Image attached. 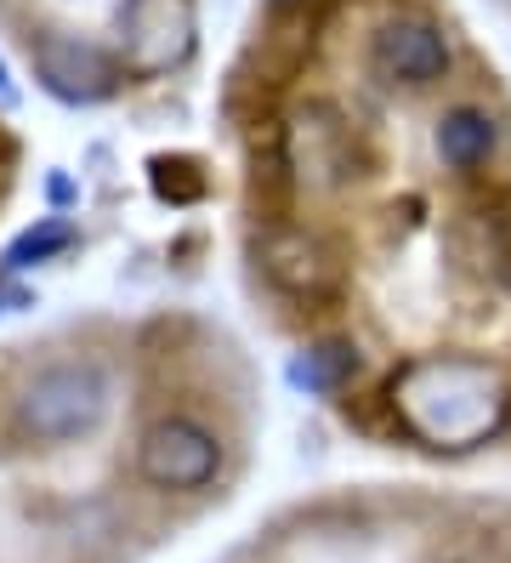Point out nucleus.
<instances>
[{
    "mask_svg": "<svg viewBox=\"0 0 511 563\" xmlns=\"http://www.w3.org/2000/svg\"><path fill=\"white\" fill-rule=\"evenodd\" d=\"M398 427L426 450H471L489 444L511 421V382L500 364L466 353L409 358L387 387Z\"/></svg>",
    "mask_w": 511,
    "mask_h": 563,
    "instance_id": "nucleus-1",
    "label": "nucleus"
},
{
    "mask_svg": "<svg viewBox=\"0 0 511 563\" xmlns=\"http://www.w3.org/2000/svg\"><path fill=\"white\" fill-rule=\"evenodd\" d=\"M222 467V444L188 416L154 421L143 444H136V473L154 489H204Z\"/></svg>",
    "mask_w": 511,
    "mask_h": 563,
    "instance_id": "nucleus-3",
    "label": "nucleus"
},
{
    "mask_svg": "<svg viewBox=\"0 0 511 563\" xmlns=\"http://www.w3.org/2000/svg\"><path fill=\"white\" fill-rule=\"evenodd\" d=\"M279 7H296V0H279Z\"/></svg>",
    "mask_w": 511,
    "mask_h": 563,
    "instance_id": "nucleus-14",
    "label": "nucleus"
},
{
    "mask_svg": "<svg viewBox=\"0 0 511 563\" xmlns=\"http://www.w3.org/2000/svg\"><path fill=\"white\" fill-rule=\"evenodd\" d=\"M353 371H358V353H353L347 342H319V347H307V353L290 364V382L307 387V393H335Z\"/></svg>",
    "mask_w": 511,
    "mask_h": 563,
    "instance_id": "nucleus-10",
    "label": "nucleus"
},
{
    "mask_svg": "<svg viewBox=\"0 0 511 563\" xmlns=\"http://www.w3.org/2000/svg\"><path fill=\"white\" fill-rule=\"evenodd\" d=\"M109 410V371L97 358H63L46 364L23 393H18V427L41 444L80 439Z\"/></svg>",
    "mask_w": 511,
    "mask_h": 563,
    "instance_id": "nucleus-2",
    "label": "nucleus"
},
{
    "mask_svg": "<svg viewBox=\"0 0 511 563\" xmlns=\"http://www.w3.org/2000/svg\"><path fill=\"white\" fill-rule=\"evenodd\" d=\"M285 165L313 183V188H335L353 177V125L341 120L330 103H307L290 131H285Z\"/></svg>",
    "mask_w": 511,
    "mask_h": 563,
    "instance_id": "nucleus-6",
    "label": "nucleus"
},
{
    "mask_svg": "<svg viewBox=\"0 0 511 563\" xmlns=\"http://www.w3.org/2000/svg\"><path fill=\"white\" fill-rule=\"evenodd\" d=\"M63 245H75V234H68L63 222H46V228H29V234L7 251V262H12V268H29V262H41V256H52Z\"/></svg>",
    "mask_w": 511,
    "mask_h": 563,
    "instance_id": "nucleus-12",
    "label": "nucleus"
},
{
    "mask_svg": "<svg viewBox=\"0 0 511 563\" xmlns=\"http://www.w3.org/2000/svg\"><path fill=\"white\" fill-rule=\"evenodd\" d=\"M0 97H12V86H7V69H0Z\"/></svg>",
    "mask_w": 511,
    "mask_h": 563,
    "instance_id": "nucleus-13",
    "label": "nucleus"
},
{
    "mask_svg": "<svg viewBox=\"0 0 511 563\" xmlns=\"http://www.w3.org/2000/svg\"><path fill=\"white\" fill-rule=\"evenodd\" d=\"M154 188L165 200H199L204 194V177L193 159H154Z\"/></svg>",
    "mask_w": 511,
    "mask_h": 563,
    "instance_id": "nucleus-11",
    "label": "nucleus"
},
{
    "mask_svg": "<svg viewBox=\"0 0 511 563\" xmlns=\"http://www.w3.org/2000/svg\"><path fill=\"white\" fill-rule=\"evenodd\" d=\"M34 69H41V80L68 97V103H97V97H109L120 86V63L80 41V35H34Z\"/></svg>",
    "mask_w": 511,
    "mask_h": 563,
    "instance_id": "nucleus-8",
    "label": "nucleus"
},
{
    "mask_svg": "<svg viewBox=\"0 0 511 563\" xmlns=\"http://www.w3.org/2000/svg\"><path fill=\"white\" fill-rule=\"evenodd\" d=\"M120 46L131 75H165L193 52V7L188 0H125Z\"/></svg>",
    "mask_w": 511,
    "mask_h": 563,
    "instance_id": "nucleus-4",
    "label": "nucleus"
},
{
    "mask_svg": "<svg viewBox=\"0 0 511 563\" xmlns=\"http://www.w3.org/2000/svg\"><path fill=\"white\" fill-rule=\"evenodd\" d=\"M375 75L392 80V86H432L443 69H449V41L443 29L421 12H398L375 29V46H369Z\"/></svg>",
    "mask_w": 511,
    "mask_h": 563,
    "instance_id": "nucleus-7",
    "label": "nucleus"
},
{
    "mask_svg": "<svg viewBox=\"0 0 511 563\" xmlns=\"http://www.w3.org/2000/svg\"><path fill=\"white\" fill-rule=\"evenodd\" d=\"M262 274L279 285L285 296L301 302H324L341 290V256L324 234H307V228H273L262 240Z\"/></svg>",
    "mask_w": 511,
    "mask_h": 563,
    "instance_id": "nucleus-5",
    "label": "nucleus"
},
{
    "mask_svg": "<svg viewBox=\"0 0 511 563\" xmlns=\"http://www.w3.org/2000/svg\"><path fill=\"white\" fill-rule=\"evenodd\" d=\"M495 120L484 109H449L437 120V154L443 165H455V172H471V165H484L495 154Z\"/></svg>",
    "mask_w": 511,
    "mask_h": 563,
    "instance_id": "nucleus-9",
    "label": "nucleus"
}]
</instances>
